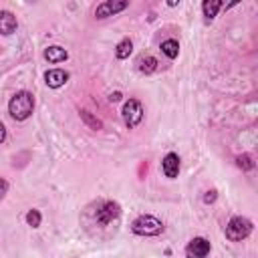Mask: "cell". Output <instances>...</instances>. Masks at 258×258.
Instances as JSON below:
<instances>
[{
	"mask_svg": "<svg viewBox=\"0 0 258 258\" xmlns=\"http://www.w3.org/2000/svg\"><path fill=\"white\" fill-rule=\"evenodd\" d=\"M131 50H133V42H131L129 38H123V40L117 44L115 54H117V58H127V56L131 54Z\"/></svg>",
	"mask_w": 258,
	"mask_h": 258,
	"instance_id": "9a60e30c",
	"label": "cell"
},
{
	"mask_svg": "<svg viewBox=\"0 0 258 258\" xmlns=\"http://www.w3.org/2000/svg\"><path fill=\"white\" fill-rule=\"evenodd\" d=\"M137 69H139V73H143V75H151V73L157 69V58L151 56V54H141V56L137 58Z\"/></svg>",
	"mask_w": 258,
	"mask_h": 258,
	"instance_id": "8fae6325",
	"label": "cell"
},
{
	"mask_svg": "<svg viewBox=\"0 0 258 258\" xmlns=\"http://www.w3.org/2000/svg\"><path fill=\"white\" fill-rule=\"evenodd\" d=\"M40 220H42V216H40L38 210H28V214H26V224H28V226L38 228V226H40Z\"/></svg>",
	"mask_w": 258,
	"mask_h": 258,
	"instance_id": "e0dca14e",
	"label": "cell"
},
{
	"mask_svg": "<svg viewBox=\"0 0 258 258\" xmlns=\"http://www.w3.org/2000/svg\"><path fill=\"white\" fill-rule=\"evenodd\" d=\"M18 22H16V16L8 10H2L0 12V34H12L16 30Z\"/></svg>",
	"mask_w": 258,
	"mask_h": 258,
	"instance_id": "30bf717a",
	"label": "cell"
},
{
	"mask_svg": "<svg viewBox=\"0 0 258 258\" xmlns=\"http://www.w3.org/2000/svg\"><path fill=\"white\" fill-rule=\"evenodd\" d=\"M131 230L137 236H157L163 232V222L151 214H143L131 222Z\"/></svg>",
	"mask_w": 258,
	"mask_h": 258,
	"instance_id": "7a4b0ae2",
	"label": "cell"
},
{
	"mask_svg": "<svg viewBox=\"0 0 258 258\" xmlns=\"http://www.w3.org/2000/svg\"><path fill=\"white\" fill-rule=\"evenodd\" d=\"M81 119H83L91 129H101V127H103V123H101L97 117H93L89 111H81Z\"/></svg>",
	"mask_w": 258,
	"mask_h": 258,
	"instance_id": "2e32d148",
	"label": "cell"
},
{
	"mask_svg": "<svg viewBox=\"0 0 258 258\" xmlns=\"http://www.w3.org/2000/svg\"><path fill=\"white\" fill-rule=\"evenodd\" d=\"M250 232H252V222L244 216H234L226 226V238L232 242H240V240L248 238Z\"/></svg>",
	"mask_w": 258,
	"mask_h": 258,
	"instance_id": "3957f363",
	"label": "cell"
},
{
	"mask_svg": "<svg viewBox=\"0 0 258 258\" xmlns=\"http://www.w3.org/2000/svg\"><path fill=\"white\" fill-rule=\"evenodd\" d=\"M216 200V189H210V191H206V196H204V202L206 204H212Z\"/></svg>",
	"mask_w": 258,
	"mask_h": 258,
	"instance_id": "d6986e66",
	"label": "cell"
},
{
	"mask_svg": "<svg viewBox=\"0 0 258 258\" xmlns=\"http://www.w3.org/2000/svg\"><path fill=\"white\" fill-rule=\"evenodd\" d=\"M109 99H111V101H119V99H121V93H119V91H115V93H111V95H109Z\"/></svg>",
	"mask_w": 258,
	"mask_h": 258,
	"instance_id": "7402d4cb",
	"label": "cell"
},
{
	"mask_svg": "<svg viewBox=\"0 0 258 258\" xmlns=\"http://www.w3.org/2000/svg\"><path fill=\"white\" fill-rule=\"evenodd\" d=\"M4 139H6V127H4L2 123H0V143H2Z\"/></svg>",
	"mask_w": 258,
	"mask_h": 258,
	"instance_id": "44dd1931",
	"label": "cell"
},
{
	"mask_svg": "<svg viewBox=\"0 0 258 258\" xmlns=\"http://www.w3.org/2000/svg\"><path fill=\"white\" fill-rule=\"evenodd\" d=\"M121 216V206L117 202H103L99 208H97V214H95V220L101 224V226H107L111 224L113 220H117Z\"/></svg>",
	"mask_w": 258,
	"mask_h": 258,
	"instance_id": "5b68a950",
	"label": "cell"
},
{
	"mask_svg": "<svg viewBox=\"0 0 258 258\" xmlns=\"http://www.w3.org/2000/svg\"><path fill=\"white\" fill-rule=\"evenodd\" d=\"M236 163H238V167H240V169H244V171L254 169V161H252V157H250V155H240V157H236Z\"/></svg>",
	"mask_w": 258,
	"mask_h": 258,
	"instance_id": "ac0fdd59",
	"label": "cell"
},
{
	"mask_svg": "<svg viewBox=\"0 0 258 258\" xmlns=\"http://www.w3.org/2000/svg\"><path fill=\"white\" fill-rule=\"evenodd\" d=\"M210 250H212L210 242L206 238L198 236V238L189 240V244L185 246V258H206L210 254Z\"/></svg>",
	"mask_w": 258,
	"mask_h": 258,
	"instance_id": "8992f818",
	"label": "cell"
},
{
	"mask_svg": "<svg viewBox=\"0 0 258 258\" xmlns=\"http://www.w3.org/2000/svg\"><path fill=\"white\" fill-rule=\"evenodd\" d=\"M161 52H163L167 58H175V56L179 54V44H177V40H173V38L163 40V42H161Z\"/></svg>",
	"mask_w": 258,
	"mask_h": 258,
	"instance_id": "5bb4252c",
	"label": "cell"
},
{
	"mask_svg": "<svg viewBox=\"0 0 258 258\" xmlns=\"http://www.w3.org/2000/svg\"><path fill=\"white\" fill-rule=\"evenodd\" d=\"M6 191H8V181L0 177V200L4 198V194H6Z\"/></svg>",
	"mask_w": 258,
	"mask_h": 258,
	"instance_id": "ffe728a7",
	"label": "cell"
},
{
	"mask_svg": "<svg viewBox=\"0 0 258 258\" xmlns=\"http://www.w3.org/2000/svg\"><path fill=\"white\" fill-rule=\"evenodd\" d=\"M32 109H34V99L28 91H18L12 95L10 103H8V113L12 119L16 121H24L32 115Z\"/></svg>",
	"mask_w": 258,
	"mask_h": 258,
	"instance_id": "6da1fadb",
	"label": "cell"
},
{
	"mask_svg": "<svg viewBox=\"0 0 258 258\" xmlns=\"http://www.w3.org/2000/svg\"><path fill=\"white\" fill-rule=\"evenodd\" d=\"M127 6H129V2H125V0H121V2H115V0H105L103 4H99V6H97L95 16H97V18H107V16H113V14L121 12V10H125Z\"/></svg>",
	"mask_w": 258,
	"mask_h": 258,
	"instance_id": "52a82bcc",
	"label": "cell"
},
{
	"mask_svg": "<svg viewBox=\"0 0 258 258\" xmlns=\"http://www.w3.org/2000/svg\"><path fill=\"white\" fill-rule=\"evenodd\" d=\"M161 169H163L165 177H169V179L177 177V173H179V157H177V153H167L163 157V161H161Z\"/></svg>",
	"mask_w": 258,
	"mask_h": 258,
	"instance_id": "9c48e42d",
	"label": "cell"
},
{
	"mask_svg": "<svg viewBox=\"0 0 258 258\" xmlns=\"http://www.w3.org/2000/svg\"><path fill=\"white\" fill-rule=\"evenodd\" d=\"M44 58L48 60V62H62V60H67L69 58V52L62 48V46H48L46 50H44Z\"/></svg>",
	"mask_w": 258,
	"mask_h": 258,
	"instance_id": "7c38bea8",
	"label": "cell"
},
{
	"mask_svg": "<svg viewBox=\"0 0 258 258\" xmlns=\"http://www.w3.org/2000/svg\"><path fill=\"white\" fill-rule=\"evenodd\" d=\"M44 81H46V85L50 89H58V87H62L69 81V73L62 71V69H50V71H46Z\"/></svg>",
	"mask_w": 258,
	"mask_h": 258,
	"instance_id": "ba28073f",
	"label": "cell"
},
{
	"mask_svg": "<svg viewBox=\"0 0 258 258\" xmlns=\"http://www.w3.org/2000/svg\"><path fill=\"white\" fill-rule=\"evenodd\" d=\"M123 119H125V125L129 127V129H133V127H137L139 123H141V119H143V107H141V103L137 101V99H129L125 105H123Z\"/></svg>",
	"mask_w": 258,
	"mask_h": 258,
	"instance_id": "277c9868",
	"label": "cell"
},
{
	"mask_svg": "<svg viewBox=\"0 0 258 258\" xmlns=\"http://www.w3.org/2000/svg\"><path fill=\"white\" fill-rule=\"evenodd\" d=\"M220 8H222V2H220V0H206V2L202 4V10H204V16H206L208 22L218 14Z\"/></svg>",
	"mask_w": 258,
	"mask_h": 258,
	"instance_id": "4fadbf2b",
	"label": "cell"
}]
</instances>
